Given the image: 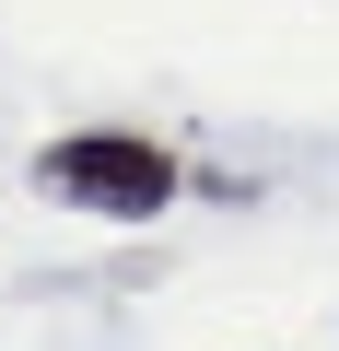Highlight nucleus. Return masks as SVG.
<instances>
[{"label":"nucleus","instance_id":"obj_1","mask_svg":"<svg viewBox=\"0 0 339 351\" xmlns=\"http://www.w3.org/2000/svg\"><path fill=\"white\" fill-rule=\"evenodd\" d=\"M36 199L94 211V223H152V211L188 199V164L164 141H140V129H71V141L36 152Z\"/></svg>","mask_w":339,"mask_h":351}]
</instances>
